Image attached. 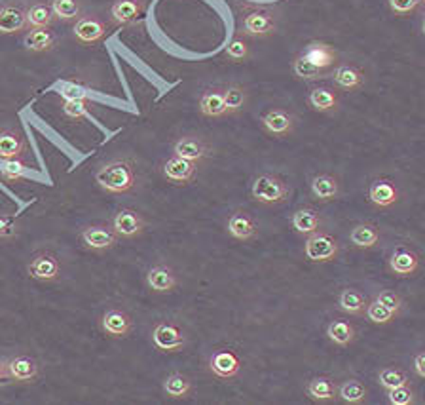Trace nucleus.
Masks as SVG:
<instances>
[{"mask_svg": "<svg viewBox=\"0 0 425 405\" xmlns=\"http://www.w3.org/2000/svg\"><path fill=\"white\" fill-rule=\"evenodd\" d=\"M338 54L331 44L310 42L293 61V71L302 80H319L336 65Z\"/></svg>", "mask_w": 425, "mask_h": 405, "instance_id": "obj_1", "label": "nucleus"}, {"mask_svg": "<svg viewBox=\"0 0 425 405\" xmlns=\"http://www.w3.org/2000/svg\"><path fill=\"white\" fill-rule=\"evenodd\" d=\"M95 181L103 191L110 194H125L137 185L135 167L130 160H113L97 170Z\"/></svg>", "mask_w": 425, "mask_h": 405, "instance_id": "obj_2", "label": "nucleus"}, {"mask_svg": "<svg viewBox=\"0 0 425 405\" xmlns=\"http://www.w3.org/2000/svg\"><path fill=\"white\" fill-rule=\"evenodd\" d=\"M289 185L273 173H262L254 179L253 187H251V194L254 200L266 204V206L285 202L289 198Z\"/></svg>", "mask_w": 425, "mask_h": 405, "instance_id": "obj_3", "label": "nucleus"}, {"mask_svg": "<svg viewBox=\"0 0 425 405\" xmlns=\"http://www.w3.org/2000/svg\"><path fill=\"white\" fill-rule=\"evenodd\" d=\"M340 253L338 240L329 233H313L306 238L304 244V255L312 262H331Z\"/></svg>", "mask_w": 425, "mask_h": 405, "instance_id": "obj_4", "label": "nucleus"}, {"mask_svg": "<svg viewBox=\"0 0 425 405\" xmlns=\"http://www.w3.org/2000/svg\"><path fill=\"white\" fill-rule=\"evenodd\" d=\"M152 343L159 352H178L186 346V335L183 328L175 322L164 320L158 322L152 329Z\"/></svg>", "mask_w": 425, "mask_h": 405, "instance_id": "obj_5", "label": "nucleus"}, {"mask_svg": "<svg viewBox=\"0 0 425 405\" xmlns=\"http://www.w3.org/2000/svg\"><path fill=\"white\" fill-rule=\"evenodd\" d=\"M209 371L215 377L225 379V381L236 379L242 371V357L237 356V352L232 350V348H219L209 357Z\"/></svg>", "mask_w": 425, "mask_h": 405, "instance_id": "obj_6", "label": "nucleus"}, {"mask_svg": "<svg viewBox=\"0 0 425 405\" xmlns=\"http://www.w3.org/2000/svg\"><path fill=\"white\" fill-rule=\"evenodd\" d=\"M27 272L30 278L38 282H52L60 278L61 265L60 259L50 253V251H38L30 257L29 265H27Z\"/></svg>", "mask_w": 425, "mask_h": 405, "instance_id": "obj_7", "label": "nucleus"}, {"mask_svg": "<svg viewBox=\"0 0 425 405\" xmlns=\"http://www.w3.org/2000/svg\"><path fill=\"white\" fill-rule=\"evenodd\" d=\"M82 244L88 250L95 251V253H103V251L113 250L116 242H118V234L114 233L113 227L108 225H89L80 234Z\"/></svg>", "mask_w": 425, "mask_h": 405, "instance_id": "obj_8", "label": "nucleus"}, {"mask_svg": "<svg viewBox=\"0 0 425 405\" xmlns=\"http://www.w3.org/2000/svg\"><path fill=\"white\" fill-rule=\"evenodd\" d=\"M387 267H390L391 274L397 278H410L418 272L419 257L408 245H397L395 250L391 251Z\"/></svg>", "mask_w": 425, "mask_h": 405, "instance_id": "obj_9", "label": "nucleus"}, {"mask_svg": "<svg viewBox=\"0 0 425 405\" xmlns=\"http://www.w3.org/2000/svg\"><path fill=\"white\" fill-rule=\"evenodd\" d=\"M144 227H147V223L142 219V215L130 208L120 209L113 219V228L114 233L118 234V238H137V236H141L144 233Z\"/></svg>", "mask_w": 425, "mask_h": 405, "instance_id": "obj_10", "label": "nucleus"}, {"mask_svg": "<svg viewBox=\"0 0 425 405\" xmlns=\"http://www.w3.org/2000/svg\"><path fill=\"white\" fill-rule=\"evenodd\" d=\"M242 29L245 35L266 36L276 30V16L266 8H254L243 16Z\"/></svg>", "mask_w": 425, "mask_h": 405, "instance_id": "obj_11", "label": "nucleus"}, {"mask_svg": "<svg viewBox=\"0 0 425 405\" xmlns=\"http://www.w3.org/2000/svg\"><path fill=\"white\" fill-rule=\"evenodd\" d=\"M196 162H190L186 158H181V156L173 155L171 158H167L162 166V173L164 177L173 183V185H188L190 181L196 177Z\"/></svg>", "mask_w": 425, "mask_h": 405, "instance_id": "obj_12", "label": "nucleus"}, {"mask_svg": "<svg viewBox=\"0 0 425 405\" xmlns=\"http://www.w3.org/2000/svg\"><path fill=\"white\" fill-rule=\"evenodd\" d=\"M101 329L105 331L108 337L114 339H124L131 333L133 329V320L131 316L122 309H108L101 316Z\"/></svg>", "mask_w": 425, "mask_h": 405, "instance_id": "obj_13", "label": "nucleus"}, {"mask_svg": "<svg viewBox=\"0 0 425 405\" xmlns=\"http://www.w3.org/2000/svg\"><path fill=\"white\" fill-rule=\"evenodd\" d=\"M368 200L380 209L391 208L393 204L399 202V189L391 179H374L368 187Z\"/></svg>", "mask_w": 425, "mask_h": 405, "instance_id": "obj_14", "label": "nucleus"}, {"mask_svg": "<svg viewBox=\"0 0 425 405\" xmlns=\"http://www.w3.org/2000/svg\"><path fill=\"white\" fill-rule=\"evenodd\" d=\"M262 128L270 135L285 138V135H289L295 130V116L289 111H285V109H270L262 116Z\"/></svg>", "mask_w": 425, "mask_h": 405, "instance_id": "obj_15", "label": "nucleus"}, {"mask_svg": "<svg viewBox=\"0 0 425 405\" xmlns=\"http://www.w3.org/2000/svg\"><path fill=\"white\" fill-rule=\"evenodd\" d=\"M226 228H228V234H230L232 238L239 240V242H249V240H253L256 236V233H259L256 223L251 217V213L243 211V209H237V211H234L228 217Z\"/></svg>", "mask_w": 425, "mask_h": 405, "instance_id": "obj_16", "label": "nucleus"}, {"mask_svg": "<svg viewBox=\"0 0 425 405\" xmlns=\"http://www.w3.org/2000/svg\"><path fill=\"white\" fill-rule=\"evenodd\" d=\"M147 286L152 293H171L178 286L177 274L167 265H154L147 272Z\"/></svg>", "mask_w": 425, "mask_h": 405, "instance_id": "obj_17", "label": "nucleus"}, {"mask_svg": "<svg viewBox=\"0 0 425 405\" xmlns=\"http://www.w3.org/2000/svg\"><path fill=\"white\" fill-rule=\"evenodd\" d=\"M110 16L120 27H130L139 23L144 16V4L141 0H116L110 10Z\"/></svg>", "mask_w": 425, "mask_h": 405, "instance_id": "obj_18", "label": "nucleus"}, {"mask_svg": "<svg viewBox=\"0 0 425 405\" xmlns=\"http://www.w3.org/2000/svg\"><path fill=\"white\" fill-rule=\"evenodd\" d=\"M74 36L82 44H95L106 35V25L95 16H84L74 23Z\"/></svg>", "mask_w": 425, "mask_h": 405, "instance_id": "obj_19", "label": "nucleus"}, {"mask_svg": "<svg viewBox=\"0 0 425 405\" xmlns=\"http://www.w3.org/2000/svg\"><path fill=\"white\" fill-rule=\"evenodd\" d=\"M8 373L10 381L16 382H33L38 377V364L30 356H13L8 360Z\"/></svg>", "mask_w": 425, "mask_h": 405, "instance_id": "obj_20", "label": "nucleus"}, {"mask_svg": "<svg viewBox=\"0 0 425 405\" xmlns=\"http://www.w3.org/2000/svg\"><path fill=\"white\" fill-rule=\"evenodd\" d=\"M173 150L181 158H186V160L196 162V164L209 155V147H207L205 141L201 138H196V135H184V138L177 139L173 145Z\"/></svg>", "mask_w": 425, "mask_h": 405, "instance_id": "obj_21", "label": "nucleus"}, {"mask_svg": "<svg viewBox=\"0 0 425 405\" xmlns=\"http://www.w3.org/2000/svg\"><path fill=\"white\" fill-rule=\"evenodd\" d=\"M27 12L21 6L6 4L0 8V33L2 35H16L27 27Z\"/></svg>", "mask_w": 425, "mask_h": 405, "instance_id": "obj_22", "label": "nucleus"}, {"mask_svg": "<svg viewBox=\"0 0 425 405\" xmlns=\"http://www.w3.org/2000/svg\"><path fill=\"white\" fill-rule=\"evenodd\" d=\"M310 189H312L313 198L317 202H331V200H336L338 194H340V183H338L336 177H332L329 173H319L312 179L310 183Z\"/></svg>", "mask_w": 425, "mask_h": 405, "instance_id": "obj_23", "label": "nucleus"}, {"mask_svg": "<svg viewBox=\"0 0 425 405\" xmlns=\"http://www.w3.org/2000/svg\"><path fill=\"white\" fill-rule=\"evenodd\" d=\"M200 113L209 118H219L226 114V103H225V89L215 86L203 91L200 97Z\"/></svg>", "mask_w": 425, "mask_h": 405, "instance_id": "obj_24", "label": "nucleus"}, {"mask_svg": "<svg viewBox=\"0 0 425 405\" xmlns=\"http://www.w3.org/2000/svg\"><path fill=\"white\" fill-rule=\"evenodd\" d=\"M306 394L313 401L327 404L338 398V387L331 377H313L306 384Z\"/></svg>", "mask_w": 425, "mask_h": 405, "instance_id": "obj_25", "label": "nucleus"}, {"mask_svg": "<svg viewBox=\"0 0 425 405\" xmlns=\"http://www.w3.org/2000/svg\"><path fill=\"white\" fill-rule=\"evenodd\" d=\"M321 223H323L321 215L313 208L296 209L293 217H290V225L302 236H310L313 233H319L321 231Z\"/></svg>", "mask_w": 425, "mask_h": 405, "instance_id": "obj_26", "label": "nucleus"}, {"mask_svg": "<svg viewBox=\"0 0 425 405\" xmlns=\"http://www.w3.org/2000/svg\"><path fill=\"white\" fill-rule=\"evenodd\" d=\"M338 94L329 86H315L310 89V96H307V103L313 111L317 113H332L338 107Z\"/></svg>", "mask_w": 425, "mask_h": 405, "instance_id": "obj_27", "label": "nucleus"}, {"mask_svg": "<svg viewBox=\"0 0 425 405\" xmlns=\"http://www.w3.org/2000/svg\"><path fill=\"white\" fill-rule=\"evenodd\" d=\"M349 242L359 250H372L380 242V228L372 223H359L351 228Z\"/></svg>", "mask_w": 425, "mask_h": 405, "instance_id": "obj_28", "label": "nucleus"}, {"mask_svg": "<svg viewBox=\"0 0 425 405\" xmlns=\"http://www.w3.org/2000/svg\"><path fill=\"white\" fill-rule=\"evenodd\" d=\"M327 337L331 339V343L340 346V348H346V346L353 345L357 331H355V326L351 322L342 320V318H336V320H332L327 326Z\"/></svg>", "mask_w": 425, "mask_h": 405, "instance_id": "obj_29", "label": "nucleus"}, {"mask_svg": "<svg viewBox=\"0 0 425 405\" xmlns=\"http://www.w3.org/2000/svg\"><path fill=\"white\" fill-rule=\"evenodd\" d=\"M25 155V139L18 131H0V160H16Z\"/></svg>", "mask_w": 425, "mask_h": 405, "instance_id": "obj_30", "label": "nucleus"}, {"mask_svg": "<svg viewBox=\"0 0 425 405\" xmlns=\"http://www.w3.org/2000/svg\"><path fill=\"white\" fill-rule=\"evenodd\" d=\"M366 304H368L366 297L359 289H355V287H346L338 295V306L346 314H349V316H363L366 310Z\"/></svg>", "mask_w": 425, "mask_h": 405, "instance_id": "obj_31", "label": "nucleus"}, {"mask_svg": "<svg viewBox=\"0 0 425 405\" xmlns=\"http://www.w3.org/2000/svg\"><path fill=\"white\" fill-rule=\"evenodd\" d=\"M332 80L338 88L346 89V91H353L359 89L365 84V74L353 65H340L332 71Z\"/></svg>", "mask_w": 425, "mask_h": 405, "instance_id": "obj_32", "label": "nucleus"}, {"mask_svg": "<svg viewBox=\"0 0 425 405\" xmlns=\"http://www.w3.org/2000/svg\"><path fill=\"white\" fill-rule=\"evenodd\" d=\"M164 392L173 399H184L192 394V381L183 373H171L164 381Z\"/></svg>", "mask_w": 425, "mask_h": 405, "instance_id": "obj_33", "label": "nucleus"}, {"mask_svg": "<svg viewBox=\"0 0 425 405\" xmlns=\"http://www.w3.org/2000/svg\"><path fill=\"white\" fill-rule=\"evenodd\" d=\"M366 396H368V390L361 381L357 379H349V381H344L340 387H338V398L346 401V404L351 405H359L365 404Z\"/></svg>", "mask_w": 425, "mask_h": 405, "instance_id": "obj_34", "label": "nucleus"}, {"mask_svg": "<svg viewBox=\"0 0 425 405\" xmlns=\"http://www.w3.org/2000/svg\"><path fill=\"white\" fill-rule=\"evenodd\" d=\"M23 44L25 48L30 50V52H47V50L53 48L55 36H53L52 30L47 29H33L25 35Z\"/></svg>", "mask_w": 425, "mask_h": 405, "instance_id": "obj_35", "label": "nucleus"}, {"mask_svg": "<svg viewBox=\"0 0 425 405\" xmlns=\"http://www.w3.org/2000/svg\"><path fill=\"white\" fill-rule=\"evenodd\" d=\"M53 18H55V13L46 2H36L27 10V23L33 29H47L52 25Z\"/></svg>", "mask_w": 425, "mask_h": 405, "instance_id": "obj_36", "label": "nucleus"}, {"mask_svg": "<svg viewBox=\"0 0 425 405\" xmlns=\"http://www.w3.org/2000/svg\"><path fill=\"white\" fill-rule=\"evenodd\" d=\"M30 175V167L23 160H2L0 164V177L8 181V183H16L21 179H27Z\"/></svg>", "mask_w": 425, "mask_h": 405, "instance_id": "obj_37", "label": "nucleus"}, {"mask_svg": "<svg viewBox=\"0 0 425 405\" xmlns=\"http://www.w3.org/2000/svg\"><path fill=\"white\" fill-rule=\"evenodd\" d=\"M52 10L55 18L63 21H78L82 16V6L78 0H52Z\"/></svg>", "mask_w": 425, "mask_h": 405, "instance_id": "obj_38", "label": "nucleus"}, {"mask_svg": "<svg viewBox=\"0 0 425 405\" xmlns=\"http://www.w3.org/2000/svg\"><path fill=\"white\" fill-rule=\"evenodd\" d=\"M365 316L368 318V322L376 323V326H385V323L393 322V320H395L399 314L393 312L391 309H387V306H384L382 303H378V301L374 299L372 303L366 304Z\"/></svg>", "mask_w": 425, "mask_h": 405, "instance_id": "obj_39", "label": "nucleus"}, {"mask_svg": "<svg viewBox=\"0 0 425 405\" xmlns=\"http://www.w3.org/2000/svg\"><path fill=\"white\" fill-rule=\"evenodd\" d=\"M225 103H226V114L239 113L245 103H247V91L237 84H230L225 88Z\"/></svg>", "mask_w": 425, "mask_h": 405, "instance_id": "obj_40", "label": "nucleus"}, {"mask_svg": "<svg viewBox=\"0 0 425 405\" xmlns=\"http://www.w3.org/2000/svg\"><path fill=\"white\" fill-rule=\"evenodd\" d=\"M378 381H380V384L385 388V390H391V388L408 384V375H407V371H402L401 367L387 365V367H384V370H380Z\"/></svg>", "mask_w": 425, "mask_h": 405, "instance_id": "obj_41", "label": "nucleus"}, {"mask_svg": "<svg viewBox=\"0 0 425 405\" xmlns=\"http://www.w3.org/2000/svg\"><path fill=\"white\" fill-rule=\"evenodd\" d=\"M387 399L391 405H412L416 401V392L412 387L402 384V387L387 390Z\"/></svg>", "mask_w": 425, "mask_h": 405, "instance_id": "obj_42", "label": "nucleus"}, {"mask_svg": "<svg viewBox=\"0 0 425 405\" xmlns=\"http://www.w3.org/2000/svg\"><path fill=\"white\" fill-rule=\"evenodd\" d=\"M226 57L232 61H236V63L247 60L249 57L247 40H245V38H239V36L232 38V40L228 42V46H226Z\"/></svg>", "mask_w": 425, "mask_h": 405, "instance_id": "obj_43", "label": "nucleus"}, {"mask_svg": "<svg viewBox=\"0 0 425 405\" xmlns=\"http://www.w3.org/2000/svg\"><path fill=\"white\" fill-rule=\"evenodd\" d=\"M63 113L72 120L84 118L89 113V99H65Z\"/></svg>", "mask_w": 425, "mask_h": 405, "instance_id": "obj_44", "label": "nucleus"}, {"mask_svg": "<svg viewBox=\"0 0 425 405\" xmlns=\"http://www.w3.org/2000/svg\"><path fill=\"white\" fill-rule=\"evenodd\" d=\"M61 96L65 99H89V88L84 84L71 80V82L61 84Z\"/></svg>", "mask_w": 425, "mask_h": 405, "instance_id": "obj_45", "label": "nucleus"}, {"mask_svg": "<svg viewBox=\"0 0 425 405\" xmlns=\"http://www.w3.org/2000/svg\"><path fill=\"white\" fill-rule=\"evenodd\" d=\"M376 301L378 303H382L384 306H387V309H391L393 312H401L402 309V297L399 295V293L395 292H390V289H384V292H380L378 295H376Z\"/></svg>", "mask_w": 425, "mask_h": 405, "instance_id": "obj_46", "label": "nucleus"}, {"mask_svg": "<svg viewBox=\"0 0 425 405\" xmlns=\"http://www.w3.org/2000/svg\"><path fill=\"white\" fill-rule=\"evenodd\" d=\"M18 233V221L12 215L0 213V238H12Z\"/></svg>", "mask_w": 425, "mask_h": 405, "instance_id": "obj_47", "label": "nucleus"}, {"mask_svg": "<svg viewBox=\"0 0 425 405\" xmlns=\"http://www.w3.org/2000/svg\"><path fill=\"white\" fill-rule=\"evenodd\" d=\"M421 0H390V8L399 16H408L419 6Z\"/></svg>", "mask_w": 425, "mask_h": 405, "instance_id": "obj_48", "label": "nucleus"}, {"mask_svg": "<svg viewBox=\"0 0 425 405\" xmlns=\"http://www.w3.org/2000/svg\"><path fill=\"white\" fill-rule=\"evenodd\" d=\"M414 371H416V375L425 379V350L418 352V354L414 356Z\"/></svg>", "mask_w": 425, "mask_h": 405, "instance_id": "obj_49", "label": "nucleus"}, {"mask_svg": "<svg viewBox=\"0 0 425 405\" xmlns=\"http://www.w3.org/2000/svg\"><path fill=\"white\" fill-rule=\"evenodd\" d=\"M0 379H10V373H8V360H2V362H0Z\"/></svg>", "mask_w": 425, "mask_h": 405, "instance_id": "obj_50", "label": "nucleus"}, {"mask_svg": "<svg viewBox=\"0 0 425 405\" xmlns=\"http://www.w3.org/2000/svg\"><path fill=\"white\" fill-rule=\"evenodd\" d=\"M424 33H425V19H424Z\"/></svg>", "mask_w": 425, "mask_h": 405, "instance_id": "obj_51", "label": "nucleus"}]
</instances>
